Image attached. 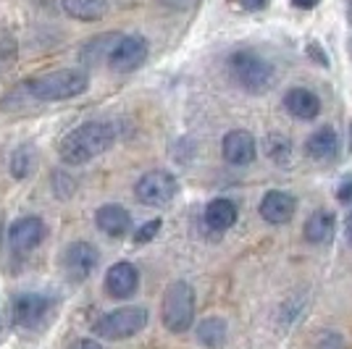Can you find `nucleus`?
Returning a JSON list of instances; mask_svg holds the SVG:
<instances>
[{
    "label": "nucleus",
    "mask_w": 352,
    "mask_h": 349,
    "mask_svg": "<svg viewBox=\"0 0 352 349\" xmlns=\"http://www.w3.org/2000/svg\"><path fill=\"white\" fill-rule=\"evenodd\" d=\"M140 286V273L132 262L121 260L116 265L108 268L105 273V291L113 297V300H129L134 291Z\"/></svg>",
    "instance_id": "10"
},
{
    "label": "nucleus",
    "mask_w": 352,
    "mask_h": 349,
    "mask_svg": "<svg viewBox=\"0 0 352 349\" xmlns=\"http://www.w3.org/2000/svg\"><path fill=\"white\" fill-rule=\"evenodd\" d=\"M60 5L76 21H100L108 14V0H63Z\"/></svg>",
    "instance_id": "19"
},
{
    "label": "nucleus",
    "mask_w": 352,
    "mask_h": 349,
    "mask_svg": "<svg viewBox=\"0 0 352 349\" xmlns=\"http://www.w3.org/2000/svg\"><path fill=\"white\" fill-rule=\"evenodd\" d=\"M98 260H100V252L89 242H74L63 252V271L72 281H85L98 268Z\"/></svg>",
    "instance_id": "9"
},
{
    "label": "nucleus",
    "mask_w": 352,
    "mask_h": 349,
    "mask_svg": "<svg viewBox=\"0 0 352 349\" xmlns=\"http://www.w3.org/2000/svg\"><path fill=\"white\" fill-rule=\"evenodd\" d=\"M347 14H350V21H352V3H350V11H347Z\"/></svg>",
    "instance_id": "32"
},
{
    "label": "nucleus",
    "mask_w": 352,
    "mask_h": 349,
    "mask_svg": "<svg viewBox=\"0 0 352 349\" xmlns=\"http://www.w3.org/2000/svg\"><path fill=\"white\" fill-rule=\"evenodd\" d=\"M53 315V300L45 294H21L14 302V323L19 328L37 331Z\"/></svg>",
    "instance_id": "7"
},
{
    "label": "nucleus",
    "mask_w": 352,
    "mask_h": 349,
    "mask_svg": "<svg viewBox=\"0 0 352 349\" xmlns=\"http://www.w3.org/2000/svg\"><path fill=\"white\" fill-rule=\"evenodd\" d=\"M206 223L213 232H226L236 223V205L232 200H213L206 207Z\"/></svg>",
    "instance_id": "18"
},
{
    "label": "nucleus",
    "mask_w": 352,
    "mask_h": 349,
    "mask_svg": "<svg viewBox=\"0 0 352 349\" xmlns=\"http://www.w3.org/2000/svg\"><path fill=\"white\" fill-rule=\"evenodd\" d=\"M95 223L108 236H124V234L132 229V216L121 205H103L95 213Z\"/></svg>",
    "instance_id": "15"
},
{
    "label": "nucleus",
    "mask_w": 352,
    "mask_h": 349,
    "mask_svg": "<svg viewBox=\"0 0 352 349\" xmlns=\"http://www.w3.org/2000/svg\"><path fill=\"white\" fill-rule=\"evenodd\" d=\"M163 326L171 334H184L195 320V289L187 281H174L163 294Z\"/></svg>",
    "instance_id": "4"
},
{
    "label": "nucleus",
    "mask_w": 352,
    "mask_h": 349,
    "mask_svg": "<svg viewBox=\"0 0 352 349\" xmlns=\"http://www.w3.org/2000/svg\"><path fill=\"white\" fill-rule=\"evenodd\" d=\"M350 147H352V129H350Z\"/></svg>",
    "instance_id": "33"
},
{
    "label": "nucleus",
    "mask_w": 352,
    "mask_h": 349,
    "mask_svg": "<svg viewBox=\"0 0 352 349\" xmlns=\"http://www.w3.org/2000/svg\"><path fill=\"white\" fill-rule=\"evenodd\" d=\"M265 155L274 160V163H289V155H292V145L287 137H279V134H271L265 139Z\"/></svg>",
    "instance_id": "22"
},
{
    "label": "nucleus",
    "mask_w": 352,
    "mask_h": 349,
    "mask_svg": "<svg viewBox=\"0 0 352 349\" xmlns=\"http://www.w3.org/2000/svg\"><path fill=\"white\" fill-rule=\"evenodd\" d=\"M147 326V310L140 305L118 307L113 313H108L95 323V334L108 339V341H121L129 336L140 334Z\"/></svg>",
    "instance_id": "5"
},
{
    "label": "nucleus",
    "mask_w": 352,
    "mask_h": 349,
    "mask_svg": "<svg viewBox=\"0 0 352 349\" xmlns=\"http://www.w3.org/2000/svg\"><path fill=\"white\" fill-rule=\"evenodd\" d=\"M229 74L248 92H265L274 82V66L252 50H236L229 58Z\"/></svg>",
    "instance_id": "3"
},
{
    "label": "nucleus",
    "mask_w": 352,
    "mask_h": 349,
    "mask_svg": "<svg viewBox=\"0 0 352 349\" xmlns=\"http://www.w3.org/2000/svg\"><path fill=\"white\" fill-rule=\"evenodd\" d=\"M223 158L229 160L232 166H250L255 155H258V145H255V137L245 129H234L223 137Z\"/></svg>",
    "instance_id": "11"
},
{
    "label": "nucleus",
    "mask_w": 352,
    "mask_h": 349,
    "mask_svg": "<svg viewBox=\"0 0 352 349\" xmlns=\"http://www.w3.org/2000/svg\"><path fill=\"white\" fill-rule=\"evenodd\" d=\"M197 0H166V5H171V8H179V11H184V8H192Z\"/></svg>",
    "instance_id": "28"
},
{
    "label": "nucleus",
    "mask_w": 352,
    "mask_h": 349,
    "mask_svg": "<svg viewBox=\"0 0 352 349\" xmlns=\"http://www.w3.org/2000/svg\"><path fill=\"white\" fill-rule=\"evenodd\" d=\"M147 60V40L140 34H126L118 37L116 45L108 53V66L116 74H129L140 69Z\"/></svg>",
    "instance_id": "8"
},
{
    "label": "nucleus",
    "mask_w": 352,
    "mask_h": 349,
    "mask_svg": "<svg viewBox=\"0 0 352 349\" xmlns=\"http://www.w3.org/2000/svg\"><path fill=\"white\" fill-rule=\"evenodd\" d=\"M134 194H137V200L142 205H147V207H166V205H171V200L176 197V179L168 174V171H161V168L147 171V174L137 181Z\"/></svg>",
    "instance_id": "6"
},
{
    "label": "nucleus",
    "mask_w": 352,
    "mask_h": 349,
    "mask_svg": "<svg viewBox=\"0 0 352 349\" xmlns=\"http://www.w3.org/2000/svg\"><path fill=\"white\" fill-rule=\"evenodd\" d=\"M284 108L289 111V116L300 118V121H310L321 113V100L316 92L302 87H292L284 95Z\"/></svg>",
    "instance_id": "14"
},
{
    "label": "nucleus",
    "mask_w": 352,
    "mask_h": 349,
    "mask_svg": "<svg viewBox=\"0 0 352 349\" xmlns=\"http://www.w3.org/2000/svg\"><path fill=\"white\" fill-rule=\"evenodd\" d=\"M32 168H34V150L30 145H21L11 158V174L16 179H27L32 174Z\"/></svg>",
    "instance_id": "21"
},
{
    "label": "nucleus",
    "mask_w": 352,
    "mask_h": 349,
    "mask_svg": "<svg viewBox=\"0 0 352 349\" xmlns=\"http://www.w3.org/2000/svg\"><path fill=\"white\" fill-rule=\"evenodd\" d=\"M292 5H297V8H305V11H310V8H316V5H318V0H292Z\"/></svg>",
    "instance_id": "29"
},
{
    "label": "nucleus",
    "mask_w": 352,
    "mask_h": 349,
    "mask_svg": "<svg viewBox=\"0 0 352 349\" xmlns=\"http://www.w3.org/2000/svg\"><path fill=\"white\" fill-rule=\"evenodd\" d=\"M337 197L342 203L352 200V176H344V179H342V184H339V190H337Z\"/></svg>",
    "instance_id": "24"
},
{
    "label": "nucleus",
    "mask_w": 352,
    "mask_h": 349,
    "mask_svg": "<svg viewBox=\"0 0 352 349\" xmlns=\"http://www.w3.org/2000/svg\"><path fill=\"white\" fill-rule=\"evenodd\" d=\"M45 236V223L37 216H27V218H19L16 223H11L8 229V242L14 245V249L19 252H30L34 249Z\"/></svg>",
    "instance_id": "13"
},
{
    "label": "nucleus",
    "mask_w": 352,
    "mask_h": 349,
    "mask_svg": "<svg viewBox=\"0 0 352 349\" xmlns=\"http://www.w3.org/2000/svg\"><path fill=\"white\" fill-rule=\"evenodd\" d=\"M318 349H344V341H342V339H339L337 334H326L321 339Z\"/></svg>",
    "instance_id": "25"
},
{
    "label": "nucleus",
    "mask_w": 352,
    "mask_h": 349,
    "mask_svg": "<svg viewBox=\"0 0 352 349\" xmlns=\"http://www.w3.org/2000/svg\"><path fill=\"white\" fill-rule=\"evenodd\" d=\"M268 3H271V0H239V5H242L245 11H261Z\"/></svg>",
    "instance_id": "26"
},
{
    "label": "nucleus",
    "mask_w": 352,
    "mask_h": 349,
    "mask_svg": "<svg viewBox=\"0 0 352 349\" xmlns=\"http://www.w3.org/2000/svg\"><path fill=\"white\" fill-rule=\"evenodd\" d=\"M294 207H297V203H294L292 194H287V192L281 190H271L265 192V197L261 200V218L265 221V223H274V226H284V223H289L294 216Z\"/></svg>",
    "instance_id": "12"
},
{
    "label": "nucleus",
    "mask_w": 352,
    "mask_h": 349,
    "mask_svg": "<svg viewBox=\"0 0 352 349\" xmlns=\"http://www.w3.org/2000/svg\"><path fill=\"white\" fill-rule=\"evenodd\" d=\"M116 139V129L105 121H87L82 126L72 129L58 145V155L69 166H82L92 158L103 155Z\"/></svg>",
    "instance_id": "1"
},
{
    "label": "nucleus",
    "mask_w": 352,
    "mask_h": 349,
    "mask_svg": "<svg viewBox=\"0 0 352 349\" xmlns=\"http://www.w3.org/2000/svg\"><path fill=\"white\" fill-rule=\"evenodd\" d=\"M69 349H103L98 341H92V339H79V341H74Z\"/></svg>",
    "instance_id": "27"
},
{
    "label": "nucleus",
    "mask_w": 352,
    "mask_h": 349,
    "mask_svg": "<svg viewBox=\"0 0 352 349\" xmlns=\"http://www.w3.org/2000/svg\"><path fill=\"white\" fill-rule=\"evenodd\" d=\"M305 153H308L313 160H318V163H329L331 158H337V153H339L337 131L331 129V126H323V129H318L316 134H310L308 145H305Z\"/></svg>",
    "instance_id": "16"
},
{
    "label": "nucleus",
    "mask_w": 352,
    "mask_h": 349,
    "mask_svg": "<svg viewBox=\"0 0 352 349\" xmlns=\"http://www.w3.org/2000/svg\"><path fill=\"white\" fill-rule=\"evenodd\" d=\"M347 234H350V236H352V213H350V216H347Z\"/></svg>",
    "instance_id": "30"
},
{
    "label": "nucleus",
    "mask_w": 352,
    "mask_h": 349,
    "mask_svg": "<svg viewBox=\"0 0 352 349\" xmlns=\"http://www.w3.org/2000/svg\"><path fill=\"white\" fill-rule=\"evenodd\" d=\"M161 232V218H153L142 223L137 232H134V245H145L150 239H155V234Z\"/></svg>",
    "instance_id": "23"
},
{
    "label": "nucleus",
    "mask_w": 352,
    "mask_h": 349,
    "mask_svg": "<svg viewBox=\"0 0 352 349\" xmlns=\"http://www.w3.org/2000/svg\"><path fill=\"white\" fill-rule=\"evenodd\" d=\"M226 339V320L223 318H206L197 323V341L208 349H219Z\"/></svg>",
    "instance_id": "20"
},
{
    "label": "nucleus",
    "mask_w": 352,
    "mask_h": 349,
    "mask_svg": "<svg viewBox=\"0 0 352 349\" xmlns=\"http://www.w3.org/2000/svg\"><path fill=\"white\" fill-rule=\"evenodd\" d=\"M24 87L34 98V102H58V100H72L76 95L87 92L89 79L85 71L60 69V71L34 76L30 82H24Z\"/></svg>",
    "instance_id": "2"
},
{
    "label": "nucleus",
    "mask_w": 352,
    "mask_h": 349,
    "mask_svg": "<svg viewBox=\"0 0 352 349\" xmlns=\"http://www.w3.org/2000/svg\"><path fill=\"white\" fill-rule=\"evenodd\" d=\"M347 50H350V56H352V37H350V43H347Z\"/></svg>",
    "instance_id": "31"
},
{
    "label": "nucleus",
    "mask_w": 352,
    "mask_h": 349,
    "mask_svg": "<svg viewBox=\"0 0 352 349\" xmlns=\"http://www.w3.org/2000/svg\"><path fill=\"white\" fill-rule=\"evenodd\" d=\"M337 232V218L329 210H316L305 223V239L310 245H329Z\"/></svg>",
    "instance_id": "17"
}]
</instances>
